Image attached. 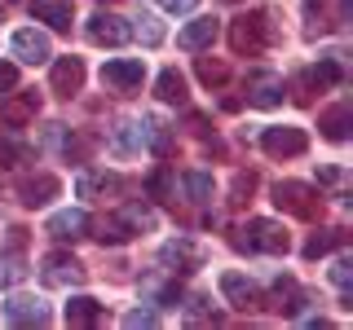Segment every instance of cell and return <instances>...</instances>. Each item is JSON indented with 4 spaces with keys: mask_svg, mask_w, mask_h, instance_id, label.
<instances>
[{
    "mask_svg": "<svg viewBox=\"0 0 353 330\" xmlns=\"http://www.w3.org/2000/svg\"><path fill=\"white\" fill-rule=\"evenodd\" d=\"M234 247L239 251H270V256H283V251L292 247V238H287V229L279 220H252L248 229L234 234Z\"/></svg>",
    "mask_w": 353,
    "mask_h": 330,
    "instance_id": "obj_1",
    "label": "cell"
},
{
    "mask_svg": "<svg viewBox=\"0 0 353 330\" xmlns=\"http://www.w3.org/2000/svg\"><path fill=\"white\" fill-rule=\"evenodd\" d=\"M274 203H279V212L301 216V220H314L323 212V194L314 185H301V181H279L274 185Z\"/></svg>",
    "mask_w": 353,
    "mask_h": 330,
    "instance_id": "obj_2",
    "label": "cell"
},
{
    "mask_svg": "<svg viewBox=\"0 0 353 330\" xmlns=\"http://www.w3.org/2000/svg\"><path fill=\"white\" fill-rule=\"evenodd\" d=\"M274 40V18L270 14H248L230 27V49L234 53H261Z\"/></svg>",
    "mask_w": 353,
    "mask_h": 330,
    "instance_id": "obj_3",
    "label": "cell"
},
{
    "mask_svg": "<svg viewBox=\"0 0 353 330\" xmlns=\"http://www.w3.org/2000/svg\"><path fill=\"white\" fill-rule=\"evenodd\" d=\"M84 278H88V269L71 251H49V256L40 260V282L44 286H80Z\"/></svg>",
    "mask_w": 353,
    "mask_h": 330,
    "instance_id": "obj_4",
    "label": "cell"
},
{
    "mask_svg": "<svg viewBox=\"0 0 353 330\" xmlns=\"http://www.w3.org/2000/svg\"><path fill=\"white\" fill-rule=\"evenodd\" d=\"M309 137L301 128H265L261 132V150L274 154V159H296V154H305Z\"/></svg>",
    "mask_w": 353,
    "mask_h": 330,
    "instance_id": "obj_5",
    "label": "cell"
},
{
    "mask_svg": "<svg viewBox=\"0 0 353 330\" xmlns=\"http://www.w3.org/2000/svg\"><path fill=\"white\" fill-rule=\"evenodd\" d=\"M141 80H146V66H141V58H115L102 66V84L115 88V93H132Z\"/></svg>",
    "mask_w": 353,
    "mask_h": 330,
    "instance_id": "obj_6",
    "label": "cell"
},
{
    "mask_svg": "<svg viewBox=\"0 0 353 330\" xmlns=\"http://www.w3.org/2000/svg\"><path fill=\"white\" fill-rule=\"evenodd\" d=\"M84 31H88V40L102 44V49H119V44L132 36V27H128L124 18H115V14H93Z\"/></svg>",
    "mask_w": 353,
    "mask_h": 330,
    "instance_id": "obj_7",
    "label": "cell"
},
{
    "mask_svg": "<svg viewBox=\"0 0 353 330\" xmlns=\"http://www.w3.org/2000/svg\"><path fill=\"white\" fill-rule=\"evenodd\" d=\"M248 102L261 106V110L283 106V80H279L274 71H252V75H248Z\"/></svg>",
    "mask_w": 353,
    "mask_h": 330,
    "instance_id": "obj_8",
    "label": "cell"
},
{
    "mask_svg": "<svg viewBox=\"0 0 353 330\" xmlns=\"http://www.w3.org/2000/svg\"><path fill=\"white\" fill-rule=\"evenodd\" d=\"M5 322L9 326H49V308L36 295H14L5 304Z\"/></svg>",
    "mask_w": 353,
    "mask_h": 330,
    "instance_id": "obj_9",
    "label": "cell"
},
{
    "mask_svg": "<svg viewBox=\"0 0 353 330\" xmlns=\"http://www.w3.org/2000/svg\"><path fill=\"white\" fill-rule=\"evenodd\" d=\"M14 58L36 66V62H44V58H53V44H49V36H44V31L22 27V31H14Z\"/></svg>",
    "mask_w": 353,
    "mask_h": 330,
    "instance_id": "obj_10",
    "label": "cell"
},
{
    "mask_svg": "<svg viewBox=\"0 0 353 330\" xmlns=\"http://www.w3.org/2000/svg\"><path fill=\"white\" fill-rule=\"evenodd\" d=\"M36 110H40V93H14V97L0 102V124H5V128H22V124L36 119Z\"/></svg>",
    "mask_w": 353,
    "mask_h": 330,
    "instance_id": "obj_11",
    "label": "cell"
},
{
    "mask_svg": "<svg viewBox=\"0 0 353 330\" xmlns=\"http://www.w3.org/2000/svg\"><path fill=\"white\" fill-rule=\"evenodd\" d=\"M84 88V62L80 58H58L53 62V93L58 97H75Z\"/></svg>",
    "mask_w": 353,
    "mask_h": 330,
    "instance_id": "obj_12",
    "label": "cell"
},
{
    "mask_svg": "<svg viewBox=\"0 0 353 330\" xmlns=\"http://www.w3.org/2000/svg\"><path fill=\"white\" fill-rule=\"evenodd\" d=\"M58 176H49V172H40V176H27V181L18 185V198H22V207H44L49 198H58Z\"/></svg>",
    "mask_w": 353,
    "mask_h": 330,
    "instance_id": "obj_13",
    "label": "cell"
},
{
    "mask_svg": "<svg viewBox=\"0 0 353 330\" xmlns=\"http://www.w3.org/2000/svg\"><path fill=\"white\" fill-rule=\"evenodd\" d=\"M159 260H163V264H172V273H190V269H199L203 251H199L190 238H176V242H163Z\"/></svg>",
    "mask_w": 353,
    "mask_h": 330,
    "instance_id": "obj_14",
    "label": "cell"
},
{
    "mask_svg": "<svg viewBox=\"0 0 353 330\" xmlns=\"http://www.w3.org/2000/svg\"><path fill=\"white\" fill-rule=\"evenodd\" d=\"M31 14H36L40 22H49L53 31H71L75 0H31Z\"/></svg>",
    "mask_w": 353,
    "mask_h": 330,
    "instance_id": "obj_15",
    "label": "cell"
},
{
    "mask_svg": "<svg viewBox=\"0 0 353 330\" xmlns=\"http://www.w3.org/2000/svg\"><path fill=\"white\" fill-rule=\"evenodd\" d=\"M49 234L53 238H84L88 234V212H80V207H66V212H58V216H49Z\"/></svg>",
    "mask_w": 353,
    "mask_h": 330,
    "instance_id": "obj_16",
    "label": "cell"
},
{
    "mask_svg": "<svg viewBox=\"0 0 353 330\" xmlns=\"http://www.w3.org/2000/svg\"><path fill=\"white\" fill-rule=\"evenodd\" d=\"M340 80H345V66H340V58H318V66H309L305 71V88H318V93H323V88H336Z\"/></svg>",
    "mask_w": 353,
    "mask_h": 330,
    "instance_id": "obj_17",
    "label": "cell"
},
{
    "mask_svg": "<svg viewBox=\"0 0 353 330\" xmlns=\"http://www.w3.org/2000/svg\"><path fill=\"white\" fill-rule=\"evenodd\" d=\"M221 295H225L234 308L256 304V286H252V278H243V273H221Z\"/></svg>",
    "mask_w": 353,
    "mask_h": 330,
    "instance_id": "obj_18",
    "label": "cell"
},
{
    "mask_svg": "<svg viewBox=\"0 0 353 330\" xmlns=\"http://www.w3.org/2000/svg\"><path fill=\"white\" fill-rule=\"evenodd\" d=\"M212 40H216V18H194L190 27H181V36H176V44H181V49H190V53L208 49Z\"/></svg>",
    "mask_w": 353,
    "mask_h": 330,
    "instance_id": "obj_19",
    "label": "cell"
},
{
    "mask_svg": "<svg viewBox=\"0 0 353 330\" xmlns=\"http://www.w3.org/2000/svg\"><path fill=\"white\" fill-rule=\"evenodd\" d=\"M97 322H102V304L93 295H75L66 304V326H97Z\"/></svg>",
    "mask_w": 353,
    "mask_h": 330,
    "instance_id": "obj_20",
    "label": "cell"
},
{
    "mask_svg": "<svg viewBox=\"0 0 353 330\" xmlns=\"http://www.w3.org/2000/svg\"><path fill=\"white\" fill-rule=\"evenodd\" d=\"M119 185H124V181H119L115 172H84L75 190H80V198H102V194H115Z\"/></svg>",
    "mask_w": 353,
    "mask_h": 330,
    "instance_id": "obj_21",
    "label": "cell"
},
{
    "mask_svg": "<svg viewBox=\"0 0 353 330\" xmlns=\"http://www.w3.org/2000/svg\"><path fill=\"white\" fill-rule=\"evenodd\" d=\"M349 124H353V110L349 106H331L323 119H318V128H323L327 141H345L349 137Z\"/></svg>",
    "mask_w": 353,
    "mask_h": 330,
    "instance_id": "obj_22",
    "label": "cell"
},
{
    "mask_svg": "<svg viewBox=\"0 0 353 330\" xmlns=\"http://www.w3.org/2000/svg\"><path fill=\"white\" fill-rule=\"evenodd\" d=\"M340 242H345V234L340 229H314L309 234V242H305V260H323L327 251H336Z\"/></svg>",
    "mask_w": 353,
    "mask_h": 330,
    "instance_id": "obj_23",
    "label": "cell"
},
{
    "mask_svg": "<svg viewBox=\"0 0 353 330\" xmlns=\"http://www.w3.org/2000/svg\"><path fill=\"white\" fill-rule=\"evenodd\" d=\"M154 93H159V102L185 106V80H181V71H163L159 80H154Z\"/></svg>",
    "mask_w": 353,
    "mask_h": 330,
    "instance_id": "obj_24",
    "label": "cell"
},
{
    "mask_svg": "<svg viewBox=\"0 0 353 330\" xmlns=\"http://www.w3.org/2000/svg\"><path fill=\"white\" fill-rule=\"evenodd\" d=\"M194 75H199L208 88H221V84L230 80V66L221 62V58H199V62H194Z\"/></svg>",
    "mask_w": 353,
    "mask_h": 330,
    "instance_id": "obj_25",
    "label": "cell"
},
{
    "mask_svg": "<svg viewBox=\"0 0 353 330\" xmlns=\"http://www.w3.org/2000/svg\"><path fill=\"white\" fill-rule=\"evenodd\" d=\"M93 238H102V242H128L132 238V225L124 220V212H119V216H106V220H97V234Z\"/></svg>",
    "mask_w": 353,
    "mask_h": 330,
    "instance_id": "obj_26",
    "label": "cell"
},
{
    "mask_svg": "<svg viewBox=\"0 0 353 330\" xmlns=\"http://www.w3.org/2000/svg\"><path fill=\"white\" fill-rule=\"evenodd\" d=\"M181 190L190 194V203H208V198H212V176H208V172H185Z\"/></svg>",
    "mask_w": 353,
    "mask_h": 330,
    "instance_id": "obj_27",
    "label": "cell"
},
{
    "mask_svg": "<svg viewBox=\"0 0 353 330\" xmlns=\"http://www.w3.org/2000/svg\"><path fill=\"white\" fill-rule=\"evenodd\" d=\"M27 278V264H22V256H0V291L5 286H14Z\"/></svg>",
    "mask_w": 353,
    "mask_h": 330,
    "instance_id": "obj_28",
    "label": "cell"
},
{
    "mask_svg": "<svg viewBox=\"0 0 353 330\" xmlns=\"http://www.w3.org/2000/svg\"><path fill=\"white\" fill-rule=\"evenodd\" d=\"M172 181H176L172 168H154V172H150V181H146L150 198H168V194H172Z\"/></svg>",
    "mask_w": 353,
    "mask_h": 330,
    "instance_id": "obj_29",
    "label": "cell"
},
{
    "mask_svg": "<svg viewBox=\"0 0 353 330\" xmlns=\"http://www.w3.org/2000/svg\"><path fill=\"white\" fill-rule=\"evenodd\" d=\"M132 31H137L146 44H163V27H159V18H154V14H137V27H132Z\"/></svg>",
    "mask_w": 353,
    "mask_h": 330,
    "instance_id": "obj_30",
    "label": "cell"
},
{
    "mask_svg": "<svg viewBox=\"0 0 353 330\" xmlns=\"http://www.w3.org/2000/svg\"><path fill=\"white\" fill-rule=\"evenodd\" d=\"M331 282H336L340 291H349V286H353V260L349 256H340L336 264H331Z\"/></svg>",
    "mask_w": 353,
    "mask_h": 330,
    "instance_id": "obj_31",
    "label": "cell"
},
{
    "mask_svg": "<svg viewBox=\"0 0 353 330\" xmlns=\"http://www.w3.org/2000/svg\"><path fill=\"white\" fill-rule=\"evenodd\" d=\"M124 326L128 330H150V326H159V317H154L150 308H132V313L124 317Z\"/></svg>",
    "mask_w": 353,
    "mask_h": 330,
    "instance_id": "obj_32",
    "label": "cell"
},
{
    "mask_svg": "<svg viewBox=\"0 0 353 330\" xmlns=\"http://www.w3.org/2000/svg\"><path fill=\"white\" fill-rule=\"evenodd\" d=\"M185 317H190V322H221V317L212 313V308H208V300H203V295H194V300H190V308H185Z\"/></svg>",
    "mask_w": 353,
    "mask_h": 330,
    "instance_id": "obj_33",
    "label": "cell"
},
{
    "mask_svg": "<svg viewBox=\"0 0 353 330\" xmlns=\"http://www.w3.org/2000/svg\"><path fill=\"white\" fill-rule=\"evenodd\" d=\"M252 190H256V172H239L234 176V203H243Z\"/></svg>",
    "mask_w": 353,
    "mask_h": 330,
    "instance_id": "obj_34",
    "label": "cell"
},
{
    "mask_svg": "<svg viewBox=\"0 0 353 330\" xmlns=\"http://www.w3.org/2000/svg\"><path fill=\"white\" fill-rule=\"evenodd\" d=\"M0 159H5V163H22V159H27V146H18V141H0Z\"/></svg>",
    "mask_w": 353,
    "mask_h": 330,
    "instance_id": "obj_35",
    "label": "cell"
},
{
    "mask_svg": "<svg viewBox=\"0 0 353 330\" xmlns=\"http://www.w3.org/2000/svg\"><path fill=\"white\" fill-rule=\"evenodd\" d=\"M9 88H18V66L0 62V93H9Z\"/></svg>",
    "mask_w": 353,
    "mask_h": 330,
    "instance_id": "obj_36",
    "label": "cell"
},
{
    "mask_svg": "<svg viewBox=\"0 0 353 330\" xmlns=\"http://www.w3.org/2000/svg\"><path fill=\"white\" fill-rule=\"evenodd\" d=\"M146 295L154 304H172L176 300V286H146Z\"/></svg>",
    "mask_w": 353,
    "mask_h": 330,
    "instance_id": "obj_37",
    "label": "cell"
},
{
    "mask_svg": "<svg viewBox=\"0 0 353 330\" xmlns=\"http://www.w3.org/2000/svg\"><path fill=\"white\" fill-rule=\"evenodd\" d=\"M154 5H163L168 14H190V9L199 5V0H154Z\"/></svg>",
    "mask_w": 353,
    "mask_h": 330,
    "instance_id": "obj_38",
    "label": "cell"
},
{
    "mask_svg": "<svg viewBox=\"0 0 353 330\" xmlns=\"http://www.w3.org/2000/svg\"><path fill=\"white\" fill-rule=\"evenodd\" d=\"M102 5H115V0H102Z\"/></svg>",
    "mask_w": 353,
    "mask_h": 330,
    "instance_id": "obj_39",
    "label": "cell"
},
{
    "mask_svg": "<svg viewBox=\"0 0 353 330\" xmlns=\"http://www.w3.org/2000/svg\"><path fill=\"white\" fill-rule=\"evenodd\" d=\"M225 5H239V0H225Z\"/></svg>",
    "mask_w": 353,
    "mask_h": 330,
    "instance_id": "obj_40",
    "label": "cell"
}]
</instances>
